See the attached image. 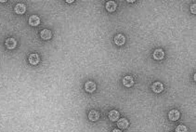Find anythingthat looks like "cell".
<instances>
[{
    "instance_id": "1",
    "label": "cell",
    "mask_w": 196,
    "mask_h": 132,
    "mask_svg": "<svg viewBox=\"0 0 196 132\" xmlns=\"http://www.w3.org/2000/svg\"><path fill=\"white\" fill-rule=\"evenodd\" d=\"M5 45L9 49H13L17 47V41H16L14 38L10 37L5 41Z\"/></svg>"
},
{
    "instance_id": "2",
    "label": "cell",
    "mask_w": 196,
    "mask_h": 132,
    "mask_svg": "<svg viewBox=\"0 0 196 132\" xmlns=\"http://www.w3.org/2000/svg\"><path fill=\"white\" fill-rule=\"evenodd\" d=\"M39 61H40V57L38 54H36V53H33V54L29 56V63H30L32 65L38 64Z\"/></svg>"
},
{
    "instance_id": "3",
    "label": "cell",
    "mask_w": 196,
    "mask_h": 132,
    "mask_svg": "<svg viewBox=\"0 0 196 132\" xmlns=\"http://www.w3.org/2000/svg\"><path fill=\"white\" fill-rule=\"evenodd\" d=\"M40 36H41V38L44 40H48L52 37V33L50 30H48V29H44V30L41 31Z\"/></svg>"
},
{
    "instance_id": "4",
    "label": "cell",
    "mask_w": 196,
    "mask_h": 132,
    "mask_svg": "<svg viewBox=\"0 0 196 132\" xmlns=\"http://www.w3.org/2000/svg\"><path fill=\"white\" fill-rule=\"evenodd\" d=\"M96 88H97V86H96V84L94 83V82L92 81H88V82H86V85H85V89H86V91L87 92H94Z\"/></svg>"
},
{
    "instance_id": "5",
    "label": "cell",
    "mask_w": 196,
    "mask_h": 132,
    "mask_svg": "<svg viewBox=\"0 0 196 132\" xmlns=\"http://www.w3.org/2000/svg\"><path fill=\"white\" fill-rule=\"evenodd\" d=\"M179 116H180V114L178 110H172L170 111L168 114V117L171 121H177L179 119Z\"/></svg>"
},
{
    "instance_id": "6",
    "label": "cell",
    "mask_w": 196,
    "mask_h": 132,
    "mask_svg": "<svg viewBox=\"0 0 196 132\" xmlns=\"http://www.w3.org/2000/svg\"><path fill=\"white\" fill-rule=\"evenodd\" d=\"M125 42H126V37H125L123 35L119 34L114 36V43L117 45V46H123Z\"/></svg>"
},
{
    "instance_id": "7",
    "label": "cell",
    "mask_w": 196,
    "mask_h": 132,
    "mask_svg": "<svg viewBox=\"0 0 196 132\" xmlns=\"http://www.w3.org/2000/svg\"><path fill=\"white\" fill-rule=\"evenodd\" d=\"M152 91L155 93H161L163 90H164V85L160 83V82H155V83L152 85Z\"/></svg>"
},
{
    "instance_id": "8",
    "label": "cell",
    "mask_w": 196,
    "mask_h": 132,
    "mask_svg": "<svg viewBox=\"0 0 196 132\" xmlns=\"http://www.w3.org/2000/svg\"><path fill=\"white\" fill-rule=\"evenodd\" d=\"M99 118V113L98 112V111H96V110L90 111L89 114H88V119L90 121H92V122L98 121Z\"/></svg>"
},
{
    "instance_id": "9",
    "label": "cell",
    "mask_w": 196,
    "mask_h": 132,
    "mask_svg": "<svg viewBox=\"0 0 196 132\" xmlns=\"http://www.w3.org/2000/svg\"><path fill=\"white\" fill-rule=\"evenodd\" d=\"M123 84L125 86H127V88H130L133 85H134V79H133L132 76H125L124 79H123Z\"/></svg>"
},
{
    "instance_id": "10",
    "label": "cell",
    "mask_w": 196,
    "mask_h": 132,
    "mask_svg": "<svg viewBox=\"0 0 196 132\" xmlns=\"http://www.w3.org/2000/svg\"><path fill=\"white\" fill-rule=\"evenodd\" d=\"M164 56H165V52L163 49L158 48V49H155L153 52V58L157 61H160L162 59H164Z\"/></svg>"
},
{
    "instance_id": "11",
    "label": "cell",
    "mask_w": 196,
    "mask_h": 132,
    "mask_svg": "<svg viewBox=\"0 0 196 132\" xmlns=\"http://www.w3.org/2000/svg\"><path fill=\"white\" fill-rule=\"evenodd\" d=\"M40 23V18L36 15H33L29 18V24L31 26H37Z\"/></svg>"
},
{
    "instance_id": "12",
    "label": "cell",
    "mask_w": 196,
    "mask_h": 132,
    "mask_svg": "<svg viewBox=\"0 0 196 132\" xmlns=\"http://www.w3.org/2000/svg\"><path fill=\"white\" fill-rule=\"evenodd\" d=\"M26 11V7L24 4L19 3L15 6V12L17 14H23Z\"/></svg>"
},
{
    "instance_id": "13",
    "label": "cell",
    "mask_w": 196,
    "mask_h": 132,
    "mask_svg": "<svg viewBox=\"0 0 196 132\" xmlns=\"http://www.w3.org/2000/svg\"><path fill=\"white\" fill-rule=\"evenodd\" d=\"M117 126L121 129H127L128 127V121L127 120V118H121L117 122Z\"/></svg>"
},
{
    "instance_id": "14",
    "label": "cell",
    "mask_w": 196,
    "mask_h": 132,
    "mask_svg": "<svg viewBox=\"0 0 196 132\" xmlns=\"http://www.w3.org/2000/svg\"><path fill=\"white\" fill-rule=\"evenodd\" d=\"M119 117H120V114H119V113L117 112V111L112 110L109 113V118H110V120L112 121V122L117 121L119 119Z\"/></svg>"
},
{
    "instance_id": "15",
    "label": "cell",
    "mask_w": 196,
    "mask_h": 132,
    "mask_svg": "<svg viewBox=\"0 0 196 132\" xmlns=\"http://www.w3.org/2000/svg\"><path fill=\"white\" fill-rule=\"evenodd\" d=\"M116 7H117V5L114 1H108L106 3V10L110 12H114L115 11Z\"/></svg>"
},
{
    "instance_id": "16",
    "label": "cell",
    "mask_w": 196,
    "mask_h": 132,
    "mask_svg": "<svg viewBox=\"0 0 196 132\" xmlns=\"http://www.w3.org/2000/svg\"><path fill=\"white\" fill-rule=\"evenodd\" d=\"M188 129H187V127L185 126H183V125H179L177 127V129H176V132H187Z\"/></svg>"
},
{
    "instance_id": "17",
    "label": "cell",
    "mask_w": 196,
    "mask_h": 132,
    "mask_svg": "<svg viewBox=\"0 0 196 132\" xmlns=\"http://www.w3.org/2000/svg\"><path fill=\"white\" fill-rule=\"evenodd\" d=\"M191 13L196 14V5L195 4H193V5L191 6Z\"/></svg>"
},
{
    "instance_id": "18",
    "label": "cell",
    "mask_w": 196,
    "mask_h": 132,
    "mask_svg": "<svg viewBox=\"0 0 196 132\" xmlns=\"http://www.w3.org/2000/svg\"><path fill=\"white\" fill-rule=\"evenodd\" d=\"M112 132H122V131H121L120 129H114Z\"/></svg>"
},
{
    "instance_id": "19",
    "label": "cell",
    "mask_w": 196,
    "mask_h": 132,
    "mask_svg": "<svg viewBox=\"0 0 196 132\" xmlns=\"http://www.w3.org/2000/svg\"><path fill=\"white\" fill-rule=\"evenodd\" d=\"M66 2H67V3H73V2H74V0H67Z\"/></svg>"
},
{
    "instance_id": "20",
    "label": "cell",
    "mask_w": 196,
    "mask_h": 132,
    "mask_svg": "<svg viewBox=\"0 0 196 132\" xmlns=\"http://www.w3.org/2000/svg\"><path fill=\"white\" fill-rule=\"evenodd\" d=\"M128 3H134L135 1H130V0H128V1H127Z\"/></svg>"
}]
</instances>
